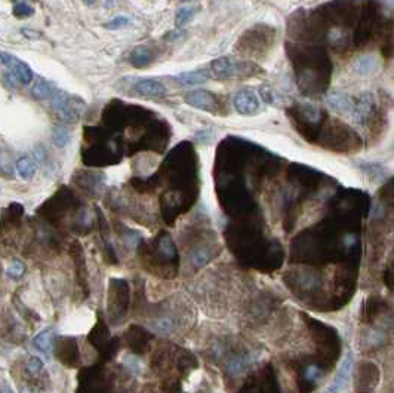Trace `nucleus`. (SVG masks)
<instances>
[{
    "mask_svg": "<svg viewBox=\"0 0 394 393\" xmlns=\"http://www.w3.org/2000/svg\"><path fill=\"white\" fill-rule=\"evenodd\" d=\"M54 329L52 328H46L43 331H40L36 336V339L33 340V344L37 350H40L42 353H49V350L52 349V340H54Z\"/></svg>",
    "mask_w": 394,
    "mask_h": 393,
    "instance_id": "obj_15",
    "label": "nucleus"
},
{
    "mask_svg": "<svg viewBox=\"0 0 394 393\" xmlns=\"http://www.w3.org/2000/svg\"><path fill=\"white\" fill-rule=\"evenodd\" d=\"M129 22H130V19L127 18V17H125V15H119V17H116V18L110 19L103 27H104L106 30H110V32H116V30H122V28L127 27Z\"/></svg>",
    "mask_w": 394,
    "mask_h": 393,
    "instance_id": "obj_23",
    "label": "nucleus"
},
{
    "mask_svg": "<svg viewBox=\"0 0 394 393\" xmlns=\"http://www.w3.org/2000/svg\"><path fill=\"white\" fill-rule=\"evenodd\" d=\"M27 370L30 374H39L43 370V362L37 356H30L27 360Z\"/></svg>",
    "mask_w": 394,
    "mask_h": 393,
    "instance_id": "obj_27",
    "label": "nucleus"
},
{
    "mask_svg": "<svg viewBox=\"0 0 394 393\" xmlns=\"http://www.w3.org/2000/svg\"><path fill=\"white\" fill-rule=\"evenodd\" d=\"M151 58H153V55L150 52V49H148L147 46H144V45H140V46L134 48L130 55H129V61H130V64H132L135 69H144V67H147V66L150 64Z\"/></svg>",
    "mask_w": 394,
    "mask_h": 393,
    "instance_id": "obj_12",
    "label": "nucleus"
},
{
    "mask_svg": "<svg viewBox=\"0 0 394 393\" xmlns=\"http://www.w3.org/2000/svg\"><path fill=\"white\" fill-rule=\"evenodd\" d=\"M159 250H160L166 257H172V255H174V244H172L171 237L165 236V237L161 239L160 242H159Z\"/></svg>",
    "mask_w": 394,
    "mask_h": 393,
    "instance_id": "obj_28",
    "label": "nucleus"
},
{
    "mask_svg": "<svg viewBox=\"0 0 394 393\" xmlns=\"http://www.w3.org/2000/svg\"><path fill=\"white\" fill-rule=\"evenodd\" d=\"M196 14V9L193 6H184V8H179L177 11V15H175V25L181 28L184 25H187L193 17Z\"/></svg>",
    "mask_w": 394,
    "mask_h": 393,
    "instance_id": "obj_18",
    "label": "nucleus"
},
{
    "mask_svg": "<svg viewBox=\"0 0 394 393\" xmlns=\"http://www.w3.org/2000/svg\"><path fill=\"white\" fill-rule=\"evenodd\" d=\"M148 328L156 334H169L172 331V321L169 318H159L148 322Z\"/></svg>",
    "mask_w": 394,
    "mask_h": 393,
    "instance_id": "obj_19",
    "label": "nucleus"
},
{
    "mask_svg": "<svg viewBox=\"0 0 394 393\" xmlns=\"http://www.w3.org/2000/svg\"><path fill=\"white\" fill-rule=\"evenodd\" d=\"M209 258H211V252L208 248H196V250L191 252V255H190V260H191V264L193 266H196V267H203V266H206L208 264V261H209Z\"/></svg>",
    "mask_w": 394,
    "mask_h": 393,
    "instance_id": "obj_20",
    "label": "nucleus"
},
{
    "mask_svg": "<svg viewBox=\"0 0 394 393\" xmlns=\"http://www.w3.org/2000/svg\"><path fill=\"white\" fill-rule=\"evenodd\" d=\"M55 90H56V86H55L52 82L39 77L36 82H35L33 88H31V94H33V97L37 98V100H48V98L52 97V94H54Z\"/></svg>",
    "mask_w": 394,
    "mask_h": 393,
    "instance_id": "obj_14",
    "label": "nucleus"
},
{
    "mask_svg": "<svg viewBox=\"0 0 394 393\" xmlns=\"http://www.w3.org/2000/svg\"><path fill=\"white\" fill-rule=\"evenodd\" d=\"M25 273V264L21 260H12L11 264L6 267V275L12 279H18Z\"/></svg>",
    "mask_w": 394,
    "mask_h": 393,
    "instance_id": "obj_22",
    "label": "nucleus"
},
{
    "mask_svg": "<svg viewBox=\"0 0 394 393\" xmlns=\"http://www.w3.org/2000/svg\"><path fill=\"white\" fill-rule=\"evenodd\" d=\"M36 158L37 161H43L46 158V152H45L43 147H39V150H36Z\"/></svg>",
    "mask_w": 394,
    "mask_h": 393,
    "instance_id": "obj_31",
    "label": "nucleus"
},
{
    "mask_svg": "<svg viewBox=\"0 0 394 393\" xmlns=\"http://www.w3.org/2000/svg\"><path fill=\"white\" fill-rule=\"evenodd\" d=\"M236 69H237L236 63L228 56L216 58L211 63V74L219 80H227V79L233 77Z\"/></svg>",
    "mask_w": 394,
    "mask_h": 393,
    "instance_id": "obj_8",
    "label": "nucleus"
},
{
    "mask_svg": "<svg viewBox=\"0 0 394 393\" xmlns=\"http://www.w3.org/2000/svg\"><path fill=\"white\" fill-rule=\"evenodd\" d=\"M323 377V371L320 368H317V367H314V365H310V367H307L304 371V378L307 381H311V383H317V381H320Z\"/></svg>",
    "mask_w": 394,
    "mask_h": 393,
    "instance_id": "obj_25",
    "label": "nucleus"
},
{
    "mask_svg": "<svg viewBox=\"0 0 394 393\" xmlns=\"http://www.w3.org/2000/svg\"><path fill=\"white\" fill-rule=\"evenodd\" d=\"M324 98H326V103L331 106V108H334L338 113H348V111H351L353 101H351V98L345 92L329 90Z\"/></svg>",
    "mask_w": 394,
    "mask_h": 393,
    "instance_id": "obj_9",
    "label": "nucleus"
},
{
    "mask_svg": "<svg viewBox=\"0 0 394 393\" xmlns=\"http://www.w3.org/2000/svg\"><path fill=\"white\" fill-rule=\"evenodd\" d=\"M379 63L374 55H363L353 63V70L360 76H371L378 70Z\"/></svg>",
    "mask_w": 394,
    "mask_h": 393,
    "instance_id": "obj_11",
    "label": "nucleus"
},
{
    "mask_svg": "<svg viewBox=\"0 0 394 393\" xmlns=\"http://www.w3.org/2000/svg\"><path fill=\"white\" fill-rule=\"evenodd\" d=\"M135 92L144 98H160L166 95V86L156 79H141L134 86Z\"/></svg>",
    "mask_w": 394,
    "mask_h": 393,
    "instance_id": "obj_6",
    "label": "nucleus"
},
{
    "mask_svg": "<svg viewBox=\"0 0 394 393\" xmlns=\"http://www.w3.org/2000/svg\"><path fill=\"white\" fill-rule=\"evenodd\" d=\"M85 110V103L79 98V97H73L70 95L69 101L65 103V106L58 110L56 114L58 117L64 122V124H76L79 122L82 113Z\"/></svg>",
    "mask_w": 394,
    "mask_h": 393,
    "instance_id": "obj_4",
    "label": "nucleus"
},
{
    "mask_svg": "<svg viewBox=\"0 0 394 393\" xmlns=\"http://www.w3.org/2000/svg\"><path fill=\"white\" fill-rule=\"evenodd\" d=\"M184 101L185 104H188L190 107L197 108V110H212L215 106V97L208 92V90H190L184 95Z\"/></svg>",
    "mask_w": 394,
    "mask_h": 393,
    "instance_id": "obj_5",
    "label": "nucleus"
},
{
    "mask_svg": "<svg viewBox=\"0 0 394 393\" xmlns=\"http://www.w3.org/2000/svg\"><path fill=\"white\" fill-rule=\"evenodd\" d=\"M194 138H196L197 143H209V141H212V138H214V129H212V128H203V129L197 131Z\"/></svg>",
    "mask_w": 394,
    "mask_h": 393,
    "instance_id": "obj_26",
    "label": "nucleus"
},
{
    "mask_svg": "<svg viewBox=\"0 0 394 393\" xmlns=\"http://www.w3.org/2000/svg\"><path fill=\"white\" fill-rule=\"evenodd\" d=\"M0 58H2V63L11 70V73L15 74V77L18 79L19 83L27 85V83H30V82L33 80V72H31V69L28 67V64H25L24 61H21L15 55L2 52V54H0Z\"/></svg>",
    "mask_w": 394,
    "mask_h": 393,
    "instance_id": "obj_3",
    "label": "nucleus"
},
{
    "mask_svg": "<svg viewBox=\"0 0 394 393\" xmlns=\"http://www.w3.org/2000/svg\"><path fill=\"white\" fill-rule=\"evenodd\" d=\"M113 2H114V0H107V3H106V6H111V5H113Z\"/></svg>",
    "mask_w": 394,
    "mask_h": 393,
    "instance_id": "obj_35",
    "label": "nucleus"
},
{
    "mask_svg": "<svg viewBox=\"0 0 394 393\" xmlns=\"http://www.w3.org/2000/svg\"><path fill=\"white\" fill-rule=\"evenodd\" d=\"M123 364H125V367L129 371H132L135 374H140V373L144 371V364L141 362V359H138L134 355H125L123 356Z\"/></svg>",
    "mask_w": 394,
    "mask_h": 393,
    "instance_id": "obj_21",
    "label": "nucleus"
},
{
    "mask_svg": "<svg viewBox=\"0 0 394 393\" xmlns=\"http://www.w3.org/2000/svg\"><path fill=\"white\" fill-rule=\"evenodd\" d=\"M95 2H96V0H83V3H85L86 6H92V5H95Z\"/></svg>",
    "mask_w": 394,
    "mask_h": 393,
    "instance_id": "obj_34",
    "label": "nucleus"
},
{
    "mask_svg": "<svg viewBox=\"0 0 394 393\" xmlns=\"http://www.w3.org/2000/svg\"><path fill=\"white\" fill-rule=\"evenodd\" d=\"M368 337H369V344L371 346H379L384 341V336L381 332H378V331H372Z\"/></svg>",
    "mask_w": 394,
    "mask_h": 393,
    "instance_id": "obj_29",
    "label": "nucleus"
},
{
    "mask_svg": "<svg viewBox=\"0 0 394 393\" xmlns=\"http://www.w3.org/2000/svg\"><path fill=\"white\" fill-rule=\"evenodd\" d=\"M374 107V97L369 92H363L356 103H353L351 107V116L354 119V122H357L358 125H363L368 119V116L371 114Z\"/></svg>",
    "mask_w": 394,
    "mask_h": 393,
    "instance_id": "obj_7",
    "label": "nucleus"
},
{
    "mask_svg": "<svg viewBox=\"0 0 394 393\" xmlns=\"http://www.w3.org/2000/svg\"><path fill=\"white\" fill-rule=\"evenodd\" d=\"M12 14H14L17 18H28V17H31V15L35 14V9H33L30 5L21 2V3H17V5L14 6Z\"/></svg>",
    "mask_w": 394,
    "mask_h": 393,
    "instance_id": "obj_24",
    "label": "nucleus"
},
{
    "mask_svg": "<svg viewBox=\"0 0 394 393\" xmlns=\"http://www.w3.org/2000/svg\"><path fill=\"white\" fill-rule=\"evenodd\" d=\"M255 359H256V353H253V352L248 353V355H243V356L234 357L228 364V373L232 375L242 374L246 368H249L255 362Z\"/></svg>",
    "mask_w": 394,
    "mask_h": 393,
    "instance_id": "obj_13",
    "label": "nucleus"
},
{
    "mask_svg": "<svg viewBox=\"0 0 394 393\" xmlns=\"http://www.w3.org/2000/svg\"><path fill=\"white\" fill-rule=\"evenodd\" d=\"M2 393H14V392H12V389L5 383V386H3V389H2Z\"/></svg>",
    "mask_w": 394,
    "mask_h": 393,
    "instance_id": "obj_33",
    "label": "nucleus"
},
{
    "mask_svg": "<svg viewBox=\"0 0 394 393\" xmlns=\"http://www.w3.org/2000/svg\"><path fill=\"white\" fill-rule=\"evenodd\" d=\"M125 242L129 245V247H135V245L138 244V236H137V233H132V232L126 233Z\"/></svg>",
    "mask_w": 394,
    "mask_h": 393,
    "instance_id": "obj_30",
    "label": "nucleus"
},
{
    "mask_svg": "<svg viewBox=\"0 0 394 393\" xmlns=\"http://www.w3.org/2000/svg\"><path fill=\"white\" fill-rule=\"evenodd\" d=\"M17 172L22 179H30L35 174H36V163L33 159L30 158H19L17 163H15Z\"/></svg>",
    "mask_w": 394,
    "mask_h": 393,
    "instance_id": "obj_16",
    "label": "nucleus"
},
{
    "mask_svg": "<svg viewBox=\"0 0 394 393\" xmlns=\"http://www.w3.org/2000/svg\"><path fill=\"white\" fill-rule=\"evenodd\" d=\"M72 140V134L65 126H55L52 131V143L58 148H64Z\"/></svg>",
    "mask_w": 394,
    "mask_h": 393,
    "instance_id": "obj_17",
    "label": "nucleus"
},
{
    "mask_svg": "<svg viewBox=\"0 0 394 393\" xmlns=\"http://www.w3.org/2000/svg\"><path fill=\"white\" fill-rule=\"evenodd\" d=\"M353 365H354V357H353V353L351 352H347V355L344 356L342 362H341L340 370L335 375V380L334 383L329 386L327 392L329 393H344L348 387V383H350V375H351V370H353Z\"/></svg>",
    "mask_w": 394,
    "mask_h": 393,
    "instance_id": "obj_2",
    "label": "nucleus"
},
{
    "mask_svg": "<svg viewBox=\"0 0 394 393\" xmlns=\"http://www.w3.org/2000/svg\"><path fill=\"white\" fill-rule=\"evenodd\" d=\"M19 393H40V392H37L36 389H33V387H22V389L19 390Z\"/></svg>",
    "mask_w": 394,
    "mask_h": 393,
    "instance_id": "obj_32",
    "label": "nucleus"
},
{
    "mask_svg": "<svg viewBox=\"0 0 394 393\" xmlns=\"http://www.w3.org/2000/svg\"><path fill=\"white\" fill-rule=\"evenodd\" d=\"M208 79H209V74H208V72H205V70H194V72L179 73L178 76H175L177 83L181 85V86H187V88L202 85V83H205Z\"/></svg>",
    "mask_w": 394,
    "mask_h": 393,
    "instance_id": "obj_10",
    "label": "nucleus"
},
{
    "mask_svg": "<svg viewBox=\"0 0 394 393\" xmlns=\"http://www.w3.org/2000/svg\"><path fill=\"white\" fill-rule=\"evenodd\" d=\"M233 106L242 116H253L261 110V101L252 89H242L234 95Z\"/></svg>",
    "mask_w": 394,
    "mask_h": 393,
    "instance_id": "obj_1",
    "label": "nucleus"
}]
</instances>
